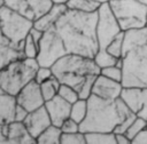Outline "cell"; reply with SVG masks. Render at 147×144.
<instances>
[{
  "instance_id": "obj_24",
  "label": "cell",
  "mask_w": 147,
  "mask_h": 144,
  "mask_svg": "<svg viewBox=\"0 0 147 144\" xmlns=\"http://www.w3.org/2000/svg\"><path fill=\"white\" fill-rule=\"evenodd\" d=\"M87 113V99L78 98L75 103L71 104L70 107V118L77 121L79 125L85 119Z\"/></svg>"
},
{
  "instance_id": "obj_10",
  "label": "cell",
  "mask_w": 147,
  "mask_h": 144,
  "mask_svg": "<svg viewBox=\"0 0 147 144\" xmlns=\"http://www.w3.org/2000/svg\"><path fill=\"white\" fill-rule=\"evenodd\" d=\"M5 6L20 13L34 22L42 16L53 5V0H3Z\"/></svg>"
},
{
  "instance_id": "obj_40",
  "label": "cell",
  "mask_w": 147,
  "mask_h": 144,
  "mask_svg": "<svg viewBox=\"0 0 147 144\" xmlns=\"http://www.w3.org/2000/svg\"><path fill=\"white\" fill-rule=\"evenodd\" d=\"M53 1H54V3H65L68 0H53ZM98 1H100V2H107L109 0H98Z\"/></svg>"
},
{
  "instance_id": "obj_34",
  "label": "cell",
  "mask_w": 147,
  "mask_h": 144,
  "mask_svg": "<svg viewBox=\"0 0 147 144\" xmlns=\"http://www.w3.org/2000/svg\"><path fill=\"white\" fill-rule=\"evenodd\" d=\"M62 133H76V131H79L80 130V125L75 121L74 119H71L70 117L67 118L60 126Z\"/></svg>"
},
{
  "instance_id": "obj_13",
  "label": "cell",
  "mask_w": 147,
  "mask_h": 144,
  "mask_svg": "<svg viewBox=\"0 0 147 144\" xmlns=\"http://www.w3.org/2000/svg\"><path fill=\"white\" fill-rule=\"evenodd\" d=\"M122 89H123L122 82L115 81V80L109 79L99 73V75L96 77V79L94 81V85L92 88V94L96 95L101 98L113 101V99L119 98Z\"/></svg>"
},
{
  "instance_id": "obj_14",
  "label": "cell",
  "mask_w": 147,
  "mask_h": 144,
  "mask_svg": "<svg viewBox=\"0 0 147 144\" xmlns=\"http://www.w3.org/2000/svg\"><path fill=\"white\" fill-rule=\"evenodd\" d=\"M23 122H24L26 129L29 130V133L31 134V136L34 138H37L48 126L52 125L49 114H48L45 105L40 106L37 110L29 112V114L26 115V118Z\"/></svg>"
},
{
  "instance_id": "obj_43",
  "label": "cell",
  "mask_w": 147,
  "mask_h": 144,
  "mask_svg": "<svg viewBox=\"0 0 147 144\" xmlns=\"http://www.w3.org/2000/svg\"><path fill=\"white\" fill-rule=\"evenodd\" d=\"M146 120H147V119H146Z\"/></svg>"
},
{
  "instance_id": "obj_1",
  "label": "cell",
  "mask_w": 147,
  "mask_h": 144,
  "mask_svg": "<svg viewBox=\"0 0 147 144\" xmlns=\"http://www.w3.org/2000/svg\"><path fill=\"white\" fill-rule=\"evenodd\" d=\"M96 11L83 13L67 8L55 23L54 29L68 53L94 57L100 48L96 37Z\"/></svg>"
},
{
  "instance_id": "obj_19",
  "label": "cell",
  "mask_w": 147,
  "mask_h": 144,
  "mask_svg": "<svg viewBox=\"0 0 147 144\" xmlns=\"http://www.w3.org/2000/svg\"><path fill=\"white\" fill-rule=\"evenodd\" d=\"M22 57H24L23 51L13 46L10 42L0 43V70L7 66L9 63Z\"/></svg>"
},
{
  "instance_id": "obj_18",
  "label": "cell",
  "mask_w": 147,
  "mask_h": 144,
  "mask_svg": "<svg viewBox=\"0 0 147 144\" xmlns=\"http://www.w3.org/2000/svg\"><path fill=\"white\" fill-rule=\"evenodd\" d=\"M17 106L16 96L6 91L0 94V123L6 125L14 121L15 110Z\"/></svg>"
},
{
  "instance_id": "obj_30",
  "label": "cell",
  "mask_w": 147,
  "mask_h": 144,
  "mask_svg": "<svg viewBox=\"0 0 147 144\" xmlns=\"http://www.w3.org/2000/svg\"><path fill=\"white\" fill-rule=\"evenodd\" d=\"M23 55L24 57H29V58H36L38 55V50H39V45L28 34L26 38L24 39L23 42Z\"/></svg>"
},
{
  "instance_id": "obj_8",
  "label": "cell",
  "mask_w": 147,
  "mask_h": 144,
  "mask_svg": "<svg viewBox=\"0 0 147 144\" xmlns=\"http://www.w3.org/2000/svg\"><path fill=\"white\" fill-rule=\"evenodd\" d=\"M65 54H68L65 46L54 26L44 31L42 38L39 42L38 55L36 57L38 64L40 66L52 67V65Z\"/></svg>"
},
{
  "instance_id": "obj_41",
  "label": "cell",
  "mask_w": 147,
  "mask_h": 144,
  "mask_svg": "<svg viewBox=\"0 0 147 144\" xmlns=\"http://www.w3.org/2000/svg\"><path fill=\"white\" fill-rule=\"evenodd\" d=\"M138 1H139V2H141L142 5H145V6L147 7V0H138Z\"/></svg>"
},
{
  "instance_id": "obj_39",
  "label": "cell",
  "mask_w": 147,
  "mask_h": 144,
  "mask_svg": "<svg viewBox=\"0 0 147 144\" xmlns=\"http://www.w3.org/2000/svg\"><path fill=\"white\" fill-rule=\"evenodd\" d=\"M9 42V40L5 37L3 32H2V29H1V25H0V43H7Z\"/></svg>"
},
{
  "instance_id": "obj_25",
  "label": "cell",
  "mask_w": 147,
  "mask_h": 144,
  "mask_svg": "<svg viewBox=\"0 0 147 144\" xmlns=\"http://www.w3.org/2000/svg\"><path fill=\"white\" fill-rule=\"evenodd\" d=\"M118 58L119 57H115L114 55H111L106 48H99V50L93 57L95 64L100 67V70L103 67L110 66V65H115Z\"/></svg>"
},
{
  "instance_id": "obj_21",
  "label": "cell",
  "mask_w": 147,
  "mask_h": 144,
  "mask_svg": "<svg viewBox=\"0 0 147 144\" xmlns=\"http://www.w3.org/2000/svg\"><path fill=\"white\" fill-rule=\"evenodd\" d=\"M102 2L98 0H68L65 6L68 9L83 11V13H95L98 11Z\"/></svg>"
},
{
  "instance_id": "obj_29",
  "label": "cell",
  "mask_w": 147,
  "mask_h": 144,
  "mask_svg": "<svg viewBox=\"0 0 147 144\" xmlns=\"http://www.w3.org/2000/svg\"><path fill=\"white\" fill-rule=\"evenodd\" d=\"M99 74L94 73V74H90L86 77V79L84 80V82L82 83L80 88L78 89V95H79V98H84V99H87L91 95H92V88H93V85H94V81L96 79Z\"/></svg>"
},
{
  "instance_id": "obj_33",
  "label": "cell",
  "mask_w": 147,
  "mask_h": 144,
  "mask_svg": "<svg viewBox=\"0 0 147 144\" xmlns=\"http://www.w3.org/2000/svg\"><path fill=\"white\" fill-rule=\"evenodd\" d=\"M52 75H53L52 67H49V66H40L39 65V67L36 71V74H34V80L40 85L41 82H44L47 79H49Z\"/></svg>"
},
{
  "instance_id": "obj_9",
  "label": "cell",
  "mask_w": 147,
  "mask_h": 144,
  "mask_svg": "<svg viewBox=\"0 0 147 144\" xmlns=\"http://www.w3.org/2000/svg\"><path fill=\"white\" fill-rule=\"evenodd\" d=\"M96 37L100 48H106L108 43L118 35L122 31L110 6L109 2H102L96 11Z\"/></svg>"
},
{
  "instance_id": "obj_31",
  "label": "cell",
  "mask_w": 147,
  "mask_h": 144,
  "mask_svg": "<svg viewBox=\"0 0 147 144\" xmlns=\"http://www.w3.org/2000/svg\"><path fill=\"white\" fill-rule=\"evenodd\" d=\"M146 126H147V120L144 119V118L137 117V118L133 120V122L130 125V127L126 129L125 134L127 135V137H129V138L131 139V142H132V139L138 135V133H140V130H142Z\"/></svg>"
},
{
  "instance_id": "obj_23",
  "label": "cell",
  "mask_w": 147,
  "mask_h": 144,
  "mask_svg": "<svg viewBox=\"0 0 147 144\" xmlns=\"http://www.w3.org/2000/svg\"><path fill=\"white\" fill-rule=\"evenodd\" d=\"M60 85H61V82L57 80V78L54 74L49 79H47L46 81L40 83V90H41V94H42L45 102L57 95Z\"/></svg>"
},
{
  "instance_id": "obj_36",
  "label": "cell",
  "mask_w": 147,
  "mask_h": 144,
  "mask_svg": "<svg viewBox=\"0 0 147 144\" xmlns=\"http://www.w3.org/2000/svg\"><path fill=\"white\" fill-rule=\"evenodd\" d=\"M132 144H147V126L132 139Z\"/></svg>"
},
{
  "instance_id": "obj_6",
  "label": "cell",
  "mask_w": 147,
  "mask_h": 144,
  "mask_svg": "<svg viewBox=\"0 0 147 144\" xmlns=\"http://www.w3.org/2000/svg\"><path fill=\"white\" fill-rule=\"evenodd\" d=\"M108 2L122 31L147 26V7L138 0H109Z\"/></svg>"
},
{
  "instance_id": "obj_4",
  "label": "cell",
  "mask_w": 147,
  "mask_h": 144,
  "mask_svg": "<svg viewBox=\"0 0 147 144\" xmlns=\"http://www.w3.org/2000/svg\"><path fill=\"white\" fill-rule=\"evenodd\" d=\"M52 71L61 83L69 85L78 90L87 75L100 73V67L93 58L68 53L52 65Z\"/></svg>"
},
{
  "instance_id": "obj_42",
  "label": "cell",
  "mask_w": 147,
  "mask_h": 144,
  "mask_svg": "<svg viewBox=\"0 0 147 144\" xmlns=\"http://www.w3.org/2000/svg\"><path fill=\"white\" fill-rule=\"evenodd\" d=\"M3 5H5V2H3V0H0V8H1V7L3 6Z\"/></svg>"
},
{
  "instance_id": "obj_32",
  "label": "cell",
  "mask_w": 147,
  "mask_h": 144,
  "mask_svg": "<svg viewBox=\"0 0 147 144\" xmlns=\"http://www.w3.org/2000/svg\"><path fill=\"white\" fill-rule=\"evenodd\" d=\"M100 74L109 78V79H113L115 81H118V82H122V79H123V69L121 66H117L116 64L115 65H110V66H107V67H103L100 70Z\"/></svg>"
},
{
  "instance_id": "obj_35",
  "label": "cell",
  "mask_w": 147,
  "mask_h": 144,
  "mask_svg": "<svg viewBox=\"0 0 147 144\" xmlns=\"http://www.w3.org/2000/svg\"><path fill=\"white\" fill-rule=\"evenodd\" d=\"M28 114H29V111L25 110L23 106H21V105L17 104L16 110H15V118H14V121H21V122H23V121L25 120V118H26Z\"/></svg>"
},
{
  "instance_id": "obj_37",
  "label": "cell",
  "mask_w": 147,
  "mask_h": 144,
  "mask_svg": "<svg viewBox=\"0 0 147 144\" xmlns=\"http://www.w3.org/2000/svg\"><path fill=\"white\" fill-rule=\"evenodd\" d=\"M115 137H116L117 144H131L132 143L125 133H117V134H115Z\"/></svg>"
},
{
  "instance_id": "obj_7",
  "label": "cell",
  "mask_w": 147,
  "mask_h": 144,
  "mask_svg": "<svg viewBox=\"0 0 147 144\" xmlns=\"http://www.w3.org/2000/svg\"><path fill=\"white\" fill-rule=\"evenodd\" d=\"M0 25L9 42L22 50L24 39L33 27V22L3 5L0 8Z\"/></svg>"
},
{
  "instance_id": "obj_5",
  "label": "cell",
  "mask_w": 147,
  "mask_h": 144,
  "mask_svg": "<svg viewBox=\"0 0 147 144\" xmlns=\"http://www.w3.org/2000/svg\"><path fill=\"white\" fill-rule=\"evenodd\" d=\"M39 64L36 58L22 57L0 70V87L8 94L16 96L17 93L31 80Z\"/></svg>"
},
{
  "instance_id": "obj_26",
  "label": "cell",
  "mask_w": 147,
  "mask_h": 144,
  "mask_svg": "<svg viewBox=\"0 0 147 144\" xmlns=\"http://www.w3.org/2000/svg\"><path fill=\"white\" fill-rule=\"evenodd\" d=\"M124 35L125 32H121L118 35H116L106 47V49L114 55L115 57H122L123 55V46H124Z\"/></svg>"
},
{
  "instance_id": "obj_27",
  "label": "cell",
  "mask_w": 147,
  "mask_h": 144,
  "mask_svg": "<svg viewBox=\"0 0 147 144\" xmlns=\"http://www.w3.org/2000/svg\"><path fill=\"white\" fill-rule=\"evenodd\" d=\"M59 96H61L63 99H65L67 102H69L70 104L75 103L78 98H79V95H78V90L69 85H65V83H61L60 85V88H59V93H57Z\"/></svg>"
},
{
  "instance_id": "obj_2",
  "label": "cell",
  "mask_w": 147,
  "mask_h": 144,
  "mask_svg": "<svg viewBox=\"0 0 147 144\" xmlns=\"http://www.w3.org/2000/svg\"><path fill=\"white\" fill-rule=\"evenodd\" d=\"M136 114L121 99H105L96 95L87 98V113L80 123V131H111L122 121L136 119Z\"/></svg>"
},
{
  "instance_id": "obj_16",
  "label": "cell",
  "mask_w": 147,
  "mask_h": 144,
  "mask_svg": "<svg viewBox=\"0 0 147 144\" xmlns=\"http://www.w3.org/2000/svg\"><path fill=\"white\" fill-rule=\"evenodd\" d=\"M37 141L31 136L24 122L13 121L8 123L7 144H36Z\"/></svg>"
},
{
  "instance_id": "obj_38",
  "label": "cell",
  "mask_w": 147,
  "mask_h": 144,
  "mask_svg": "<svg viewBox=\"0 0 147 144\" xmlns=\"http://www.w3.org/2000/svg\"><path fill=\"white\" fill-rule=\"evenodd\" d=\"M7 138H8V123L6 125L0 123V144L1 143L7 144Z\"/></svg>"
},
{
  "instance_id": "obj_28",
  "label": "cell",
  "mask_w": 147,
  "mask_h": 144,
  "mask_svg": "<svg viewBox=\"0 0 147 144\" xmlns=\"http://www.w3.org/2000/svg\"><path fill=\"white\" fill-rule=\"evenodd\" d=\"M61 144H86L85 133L80 130L76 133H62Z\"/></svg>"
},
{
  "instance_id": "obj_20",
  "label": "cell",
  "mask_w": 147,
  "mask_h": 144,
  "mask_svg": "<svg viewBox=\"0 0 147 144\" xmlns=\"http://www.w3.org/2000/svg\"><path fill=\"white\" fill-rule=\"evenodd\" d=\"M61 128L52 123L36 138V141L38 144H61Z\"/></svg>"
},
{
  "instance_id": "obj_12",
  "label": "cell",
  "mask_w": 147,
  "mask_h": 144,
  "mask_svg": "<svg viewBox=\"0 0 147 144\" xmlns=\"http://www.w3.org/2000/svg\"><path fill=\"white\" fill-rule=\"evenodd\" d=\"M17 104L23 106L29 112L39 109L45 104V99L42 97L40 85L33 79L28 82L16 95Z\"/></svg>"
},
{
  "instance_id": "obj_17",
  "label": "cell",
  "mask_w": 147,
  "mask_h": 144,
  "mask_svg": "<svg viewBox=\"0 0 147 144\" xmlns=\"http://www.w3.org/2000/svg\"><path fill=\"white\" fill-rule=\"evenodd\" d=\"M65 10H67L65 3H54L42 16H40L38 19L33 22V26L41 31H46L55 25L57 19Z\"/></svg>"
},
{
  "instance_id": "obj_3",
  "label": "cell",
  "mask_w": 147,
  "mask_h": 144,
  "mask_svg": "<svg viewBox=\"0 0 147 144\" xmlns=\"http://www.w3.org/2000/svg\"><path fill=\"white\" fill-rule=\"evenodd\" d=\"M122 59L123 87L147 88V26L125 32Z\"/></svg>"
},
{
  "instance_id": "obj_22",
  "label": "cell",
  "mask_w": 147,
  "mask_h": 144,
  "mask_svg": "<svg viewBox=\"0 0 147 144\" xmlns=\"http://www.w3.org/2000/svg\"><path fill=\"white\" fill-rule=\"evenodd\" d=\"M85 138L86 144H117L115 133L111 131H88Z\"/></svg>"
},
{
  "instance_id": "obj_11",
  "label": "cell",
  "mask_w": 147,
  "mask_h": 144,
  "mask_svg": "<svg viewBox=\"0 0 147 144\" xmlns=\"http://www.w3.org/2000/svg\"><path fill=\"white\" fill-rule=\"evenodd\" d=\"M119 98L137 117L147 119V88L123 87Z\"/></svg>"
},
{
  "instance_id": "obj_15",
  "label": "cell",
  "mask_w": 147,
  "mask_h": 144,
  "mask_svg": "<svg viewBox=\"0 0 147 144\" xmlns=\"http://www.w3.org/2000/svg\"><path fill=\"white\" fill-rule=\"evenodd\" d=\"M45 107L49 114L51 121L55 126H61V123L70 117V107L71 104L63 99L61 96L56 95L53 98L45 102Z\"/></svg>"
}]
</instances>
